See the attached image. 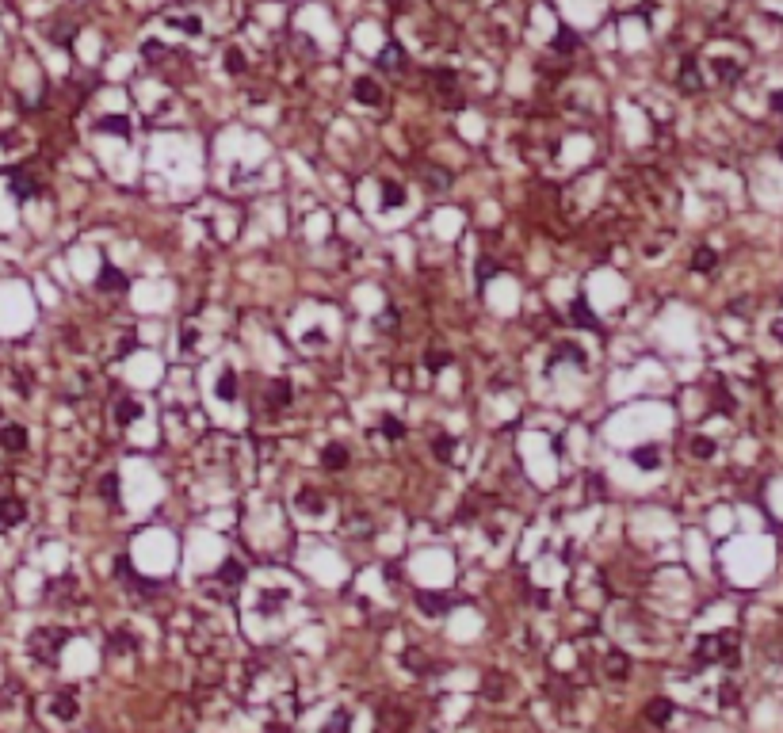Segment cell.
Returning a JSON list of instances; mask_svg holds the SVG:
<instances>
[{
  "mask_svg": "<svg viewBox=\"0 0 783 733\" xmlns=\"http://www.w3.org/2000/svg\"><path fill=\"white\" fill-rule=\"evenodd\" d=\"M737 653V634L734 630H719V634H707L696 646V661L699 664H722V661H734Z\"/></svg>",
  "mask_w": 783,
  "mask_h": 733,
  "instance_id": "6da1fadb",
  "label": "cell"
},
{
  "mask_svg": "<svg viewBox=\"0 0 783 733\" xmlns=\"http://www.w3.org/2000/svg\"><path fill=\"white\" fill-rule=\"evenodd\" d=\"M65 630L61 627H42V630H35L31 634V653H35L39 661H54L61 653V646H65Z\"/></svg>",
  "mask_w": 783,
  "mask_h": 733,
  "instance_id": "7a4b0ae2",
  "label": "cell"
},
{
  "mask_svg": "<svg viewBox=\"0 0 783 733\" xmlns=\"http://www.w3.org/2000/svg\"><path fill=\"white\" fill-rule=\"evenodd\" d=\"M432 88H436V99L447 107H462V96H459V81L455 73L447 69H432Z\"/></svg>",
  "mask_w": 783,
  "mask_h": 733,
  "instance_id": "3957f363",
  "label": "cell"
},
{
  "mask_svg": "<svg viewBox=\"0 0 783 733\" xmlns=\"http://www.w3.org/2000/svg\"><path fill=\"white\" fill-rule=\"evenodd\" d=\"M351 96H356V104L379 107V104H382V84H379V81H371V76H359V81L351 84Z\"/></svg>",
  "mask_w": 783,
  "mask_h": 733,
  "instance_id": "277c9868",
  "label": "cell"
},
{
  "mask_svg": "<svg viewBox=\"0 0 783 733\" xmlns=\"http://www.w3.org/2000/svg\"><path fill=\"white\" fill-rule=\"evenodd\" d=\"M27 519V504L19 501V497H4L0 501V527H16Z\"/></svg>",
  "mask_w": 783,
  "mask_h": 733,
  "instance_id": "5b68a950",
  "label": "cell"
},
{
  "mask_svg": "<svg viewBox=\"0 0 783 733\" xmlns=\"http://www.w3.org/2000/svg\"><path fill=\"white\" fill-rule=\"evenodd\" d=\"M0 447L12 451V454L27 451V428L24 424H4V428H0Z\"/></svg>",
  "mask_w": 783,
  "mask_h": 733,
  "instance_id": "8992f818",
  "label": "cell"
},
{
  "mask_svg": "<svg viewBox=\"0 0 783 733\" xmlns=\"http://www.w3.org/2000/svg\"><path fill=\"white\" fill-rule=\"evenodd\" d=\"M631 462L638 466V470H661V462H665V459H661V447H657V443H646V447H634V451H631Z\"/></svg>",
  "mask_w": 783,
  "mask_h": 733,
  "instance_id": "52a82bcc",
  "label": "cell"
},
{
  "mask_svg": "<svg viewBox=\"0 0 783 733\" xmlns=\"http://www.w3.org/2000/svg\"><path fill=\"white\" fill-rule=\"evenodd\" d=\"M214 581L222 584V588H237L241 581H245V565L234 562V558H226V562H222V569L214 573Z\"/></svg>",
  "mask_w": 783,
  "mask_h": 733,
  "instance_id": "ba28073f",
  "label": "cell"
},
{
  "mask_svg": "<svg viewBox=\"0 0 783 733\" xmlns=\"http://www.w3.org/2000/svg\"><path fill=\"white\" fill-rule=\"evenodd\" d=\"M96 286H100V291H115V294H123V291H126V275L119 271V268H111V264H104V268H100V279H96Z\"/></svg>",
  "mask_w": 783,
  "mask_h": 733,
  "instance_id": "9c48e42d",
  "label": "cell"
},
{
  "mask_svg": "<svg viewBox=\"0 0 783 733\" xmlns=\"http://www.w3.org/2000/svg\"><path fill=\"white\" fill-rule=\"evenodd\" d=\"M680 88H684V92H699V88H703L696 58H684V61H680Z\"/></svg>",
  "mask_w": 783,
  "mask_h": 733,
  "instance_id": "30bf717a",
  "label": "cell"
},
{
  "mask_svg": "<svg viewBox=\"0 0 783 733\" xmlns=\"http://www.w3.org/2000/svg\"><path fill=\"white\" fill-rule=\"evenodd\" d=\"M42 187H39V180L31 172H12V195L16 199H31V195H39Z\"/></svg>",
  "mask_w": 783,
  "mask_h": 733,
  "instance_id": "8fae6325",
  "label": "cell"
},
{
  "mask_svg": "<svg viewBox=\"0 0 783 733\" xmlns=\"http://www.w3.org/2000/svg\"><path fill=\"white\" fill-rule=\"evenodd\" d=\"M321 466L325 470H344L348 466V447L344 443H329V447L321 451Z\"/></svg>",
  "mask_w": 783,
  "mask_h": 733,
  "instance_id": "7c38bea8",
  "label": "cell"
},
{
  "mask_svg": "<svg viewBox=\"0 0 783 733\" xmlns=\"http://www.w3.org/2000/svg\"><path fill=\"white\" fill-rule=\"evenodd\" d=\"M569 321H573V325H584V329H597V332H600V321L589 314V302H584V298H573V306H569Z\"/></svg>",
  "mask_w": 783,
  "mask_h": 733,
  "instance_id": "4fadbf2b",
  "label": "cell"
},
{
  "mask_svg": "<svg viewBox=\"0 0 783 733\" xmlns=\"http://www.w3.org/2000/svg\"><path fill=\"white\" fill-rule=\"evenodd\" d=\"M50 710H54V714H58L61 722H73L81 707H76V699H73L69 692H61V695H54V699H50Z\"/></svg>",
  "mask_w": 783,
  "mask_h": 733,
  "instance_id": "5bb4252c",
  "label": "cell"
},
{
  "mask_svg": "<svg viewBox=\"0 0 783 733\" xmlns=\"http://www.w3.org/2000/svg\"><path fill=\"white\" fill-rule=\"evenodd\" d=\"M402 65H405V50L398 42H386L379 54V69H402Z\"/></svg>",
  "mask_w": 783,
  "mask_h": 733,
  "instance_id": "9a60e30c",
  "label": "cell"
},
{
  "mask_svg": "<svg viewBox=\"0 0 783 733\" xmlns=\"http://www.w3.org/2000/svg\"><path fill=\"white\" fill-rule=\"evenodd\" d=\"M646 718L654 722V726H665V722L672 718V703H669V699H649V707H646Z\"/></svg>",
  "mask_w": 783,
  "mask_h": 733,
  "instance_id": "2e32d148",
  "label": "cell"
},
{
  "mask_svg": "<svg viewBox=\"0 0 783 733\" xmlns=\"http://www.w3.org/2000/svg\"><path fill=\"white\" fill-rule=\"evenodd\" d=\"M714 76H719L722 84H734L737 76H742V65L730 61V58H714Z\"/></svg>",
  "mask_w": 783,
  "mask_h": 733,
  "instance_id": "e0dca14e",
  "label": "cell"
},
{
  "mask_svg": "<svg viewBox=\"0 0 783 733\" xmlns=\"http://www.w3.org/2000/svg\"><path fill=\"white\" fill-rule=\"evenodd\" d=\"M141 417V405L138 402H130V397H123V402L115 405V420H119V428H126L130 420H138Z\"/></svg>",
  "mask_w": 783,
  "mask_h": 733,
  "instance_id": "ac0fdd59",
  "label": "cell"
},
{
  "mask_svg": "<svg viewBox=\"0 0 783 733\" xmlns=\"http://www.w3.org/2000/svg\"><path fill=\"white\" fill-rule=\"evenodd\" d=\"M96 130H104V134H123V138H130V122L123 119V115H104L100 122H96Z\"/></svg>",
  "mask_w": 783,
  "mask_h": 733,
  "instance_id": "d6986e66",
  "label": "cell"
},
{
  "mask_svg": "<svg viewBox=\"0 0 783 733\" xmlns=\"http://www.w3.org/2000/svg\"><path fill=\"white\" fill-rule=\"evenodd\" d=\"M417 604L424 607V615H444V611H447V599L432 596V592H417Z\"/></svg>",
  "mask_w": 783,
  "mask_h": 733,
  "instance_id": "ffe728a7",
  "label": "cell"
},
{
  "mask_svg": "<svg viewBox=\"0 0 783 733\" xmlns=\"http://www.w3.org/2000/svg\"><path fill=\"white\" fill-rule=\"evenodd\" d=\"M608 676L612 680H627V676H631V661H627L623 653H608Z\"/></svg>",
  "mask_w": 783,
  "mask_h": 733,
  "instance_id": "44dd1931",
  "label": "cell"
},
{
  "mask_svg": "<svg viewBox=\"0 0 783 733\" xmlns=\"http://www.w3.org/2000/svg\"><path fill=\"white\" fill-rule=\"evenodd\" d=\"M218 397H222V402H234V397H237V374L234 371L218 374Z\"/></svg>",
  "mask_w": 783,
  "mask_h": 733,
  "instance_id": "7402d4cb",
  "label": "cell"
},
{
  "mask_svg": "<svg viewBox=\"0 0 783 733\" xmlns=\"http://www.w3.org/2000/svg\"><path fill=\"white\" fill-rule=\"evenodd\" d=\"M402 203H405L402 184H398V180H386V184H382V206H402Z\"/></svg>",
  "mask_w": 783,
  "mask_h": 733,
  "instance_id": "603a6c76",
  "label": "cell"
},
{
  "mask_svg": "<svg viewBox=\"0 0 783 733\" xmlns=\"http://www.w3.org/2000/svg\"><path fill=\"white\" fill-rule=\"evenodd\" d=\"M714 264H719V256H714V249H707V244H703V249L696 252V256H692V271H711Z\"/></svg>",
  "mask_w": 783,
  "mask_h": 733,
  "instance_id": "cb8c5ba5",
  "label": "cell"
},
{
  "mask_svg": "<svg viewBox=\"0 0 783 733\" xmlns=\"http://www.w3.org/2000/svg\"><path fill=\"white\" fill-rule=\"evenodd\" d=\"M554 50H558V54H573V50H577V35H573L569 27H558V35H554Z\"/></svg>",
  "mask_w": 783,
  "mask_h": 733,
  "instance_id": "d4e9b609",
  "label": "cell"
},
{
  "mask_svg": "<svg viewBox=\"0 0 783 733\" xmlns=\"http://www.w3.org/2000/svg\"><path fill=\"white\" fill-rule=\"evenodd\" d=\"M379 432H382L386 439H402V436H405V424H402L398 417H382V420H379Z\"/></svg>",
  "mask_w": 783,
  "mask_h": 733,
  "instance_id": "484cf974",
  "label": "cell"
},
{
  "mask_svg": "<svg viewBox=\"0 0 783 733\" xmlns=\"http://www.w3.org/2000/svg\"><path fill=\"white\" fill-rule=\"evenodd\" d=\"M424 176H428V191H444V187H451V172H444V169H424Z\"/></svg>",
  "mask_w": 783,
  "mask_h": 733,
  "instance_id": "4316f807",
  "label": "cell"
},
{
  "mask_svg": "<svg viewBox=\"0 0 783 733\" xmlns=\"http://www.w3.org/2000/svg\"><path fill=\"white\" fill-rule=\"evenodd\" d=\"M126 649H138V646H134V638H130L126 630H119V634L107 638V653H126Z\"/></svg>",
  "mask_w": 783,
  "mask_h": 733,
  "instance_id": "83f0119b",
  "label": "cell"
},
{
  "mask_svg": "<svg viewBox=\"0 0 783 733\" xmlns=\"http://www.w3.org/2000/svg\"><path fill=\"white\" fill-rule=\"evenodd\" d=\"M268 405H271V409H283V405H291V386H286V382H275V386H271V397H268Z\"/></svg>",
  "mask_w": 783,
  "mask_h": 733,
  "instance_id": "f1b7e54d",
  "label": "cell"
},
{
  "mask_svg": "<svg viewBox=\"0 0 783 733\" xmlns=\"http://www.w3.org/2000/svg\"><path fill=\"white\" fill-rule=\"evenodd\" d=\"M688 451H692V459H711V454H714V443L703 439V436H696V439L688 443Z\"/></svg>",
  "mask_w": 783,
  "mask_h": 733,
  "instance_id": "f546056e",
  "label": "cell"
},
{
  "mask_svg": "<svg viewBox=\"0 0 783 733\" xmlns=\"http://www.w3.org/2000/svg\"><path fill=\"white\" fill-rule=\"evenodd\" d=\"M226 69H229V73H245V54H241V46H229V50H226Z\"/></svg>",
  "mask_w": 783,
  "mask_h": 733,
  "instance_id": "4dcf8cb0",
  "label": "cell"
},
{
  "mask_svg": "<svg viewBox=\"0 0 783 733\" xmlns=\"http://www.w3.org/2000/svg\"><path fill=\"white\" fill-rule=\"evenodd\" d=\"M100 493H104V501H115L119 504V474H107L104 482H100Z\"/></svg>",
  "mask_w": 783,
  "mask_h": 733,
  "instance_id": "1f68e13d",
  "label": "cell"
},
{
  "mask_svg": "<svg viewBox=\"0 0 783 733\" xmlns=\"http://www.w3.org/2000/svg\"><path fill=\"white\" fill-rule=\"evenodd\" d=\"M447 363H451L447 351H428V355H424V366H428V371H444Z\"/></svg>",
  "mask_w": 783,
  "mask_h": 733,
  "instance_id": "d6a6232c",
  "label": "cell"
},
{
  "mask_svg": "<svg viewBox=\"0 0 783 733\" xmlns=\"http://www.w3.org/2000/svg\"><path fill=\"white\" fill-rule=\"evenodd\" d=\"M432 447H436V454H439V459L447 462L451 454H455V439H451V436H436V443H432Z\"/></svg>",
  "mask_w": 783,
  "mask_h": 733,
  "instance_id": "836d02e7",
  "label": "cell"
},
{
  "mask_svg": "<svg viewBox=\"0 0 783 733\" xmlns=\"http://www.w3.org/2000/svg\"><path fill=\"white\" fill-rule=\"evenodd\" d=\"M348 722H351V718H348V710H336L333 722L325 726V733H348Z\"/></svg>",
  "mask_w": 783,
  "mask_h": 733,
  "instance_id": "e575fe53",
  "label": "cell"
},
{
  "mask_svg": "<svg viewBox=\"0 0 783 733\" xmlns=\"http://www.w3.org/2000/svg\"><path fill=\"white\" fill-rule=\"evenodd\" d=\"M405 664L417 672V669H428V657H424V653H417V649H409V653H405Z\"/></svg>",
  "mask_w": 783,
  "mask_h": 733,
  "instance_id": "d590c367",
  "label": "cell"
},
{
  "mask_svg": "<svg viewBox=\"0 0 783 733\" xmlns=\"http://www.w3.org/2000/svg\"><path fill=\"white\" fill-rule=\"evenodd\" d=\"M299 504H302V508H325V497H317V493H310V489H306V493L299 497Z\"/></svg>",
  "mask_w": 783,
  "mask_h": 733,
  "instance_id": "8d00e7d4",
  "label": "cell"
}]
</instances>
